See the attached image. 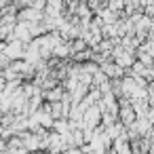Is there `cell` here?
Segmentation results:
<instances>
[{
  "label": "cell",
  "instance_id": "obj_2",
  "mask_svg": "<svg viewBox=\"0 0 154 154\" xmlns=\"http://www.w3.org/2000/svg\"><path fill=\"white\" fill-rule=\"evenodd\" d=\"M61 95H63V93H61L59 89H55V91H49V93H47V99H49V101H59Z\"/></svg>",
  "mask_w": 154,
  "mask_h": 154
},
{
  "label": "cell",
  "instance_id": "obj_1",
  "mask_svg": "<svg viewBox=\"0 0 154 154\" xmlns=\"http://www.w3.org/2000/svg\"><path fill=\"white\" fill-rule=\"evenodd\" d=\"M101 72L108 76V78H122V70H120V66L114 61V63H103L101 66Z\"/></svg>",
  "mask_w": 154,
  "mask_h": 154
}]
</instances>
